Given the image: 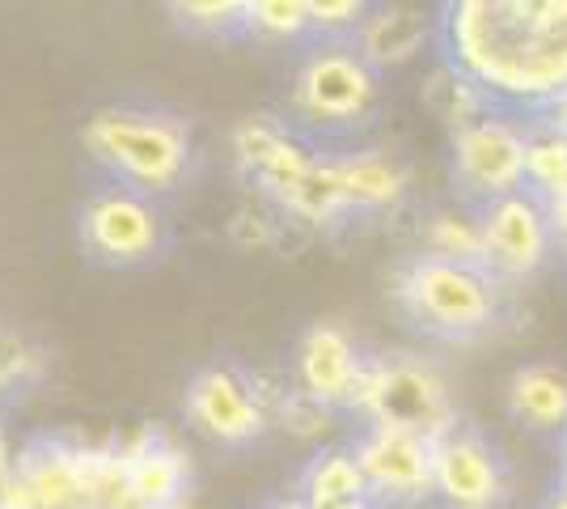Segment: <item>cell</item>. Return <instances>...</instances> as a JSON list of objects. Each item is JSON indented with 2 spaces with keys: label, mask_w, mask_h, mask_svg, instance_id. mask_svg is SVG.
<instances>
[{
  "label": "cell",
  "mask_w": 567,
  "mask_h": 509,
  "mask_svg": "<svg viewBox=\"0 0 567 509\" xmlns=\"http://www.w3.org/2000/svg\"><path fill=\"white\" fill-rule=\"evenodd\" d=\"M445 69L496 115H534L567 94V0H462L436 18Z\"/></svg>",
  "instance_id": "1"
},
{
  "label": "cell",
  "mask_w": 567,
  "mask_h": 509,
  "mask_svg": "<svg viewBox=\"0 0 567 509\" xmlns=\"http://www.w3.org/2000/svg\"><path fill=\"white\" fill-rule=\"evenodd\" d=\"M81 145L94 183L136 192L153 204H169L195 183L199 141L183 111L157 102L102 106L81 128Z\"/></svg>",
  "instance_id": "2"
},
{
  "label": "cell",
  "mask_w": 567,
  "mask_h": 509,
  "mask_svg": "<svg viewBox=\"0 0 567 509\" xmlns=\"http://www.w3.org/2000/svg\"><path fill=\"white\" fill-rule=\"evenodd\" d=\"M381 73L360 55L355 39H309L288 85V111L276 120L322 157H348L364 128L378 123Z\"/></svg>",
  "instance_id": "3"
},
{
  "label": "cell",
  "mask_w": 567,
  "mask_h": 509,
  "mask_svg": "<svg viewBox=\"0 0 567 509\" xmlns=\"http://www.w3.org/2000/svg\"><path fill=\"white\" fill-rule=\"evenodd\" d=\"M76 251L81 259L106 272H141L162 264L174 246L166 204H153L136 192L94 183L76 204Z\"/></svg>",
  "instance_id": "4"
},
{
  "label": "cell",
  "mask_w": 567,
  "mask_h": 509,
  "mask_svg": "<svg viewBox=\"0 0 567 509\" xmlns=\"http://www.w3.org/2000/svg\"><path fill=\"white\" fill-rule=\"evenodd\" d=\"M399 302L411 315V323L424 327L427 336L466 339L492 327L499 281L487 267L420 255L399 276Z\"/></svg>",
  "instance_id": "5"
},
{
  "label": "cell",
  "mask_w": 567,
  "mask_h": 509,
  "mask_svg": "<svg viewBox=\"0 0 567 509\" xmlns=\"http://www.w3.org/2000/svg\"><path fill=\"white\" fill-rule=\"evenodd\" d=\"M352 408H364L373 416V425L406 429V434L424 437L432 446L457 434L450 390L441 383V374L427 362H415V357L364 365V374L355 383Z\"/></svg>",
  "instance_id": "6"
},
{
  "label": "cell",
  "mask_w": 567,
  "mask_h": 509,
  "mask_svg": "<svg viewBox=\"0 0 567 509\" xmlns=\"http://www.w3.org/2000/svg\"><path fill=\"white\" fill-rule=\"evenodd\" d=\"M529 128L513 115H487L462 132H453V183L478 208L504 195L525 192V153Z\"/></svg>",
  "instance_id": "7"
},
{
  "label": "cell",
  "mask_w": 567,
  "mask_h": 509,
  "mask_svg": "<svg viewBox=\"0 0 567 509\" xmlns=\"http://www.w3.org/2000/svg\"><path fill=\"white\" fill-rule=\"evenodd\" d=\"M478 221H483V243H487V272L496 281L499 276H534L555 246L550 204L529 187L478 208Z\"/></svg>",
  "instance_id": "8"
},
{
  "label": "cell",
  "mask_w": 567,
  "mask_h": 509,
  "mask_svg": "<svg viewBox=\"0 0 567 509\" xmlns=\"http://www.w3.org/2000/svg\"><path fill=\"white\" fill-rule=\"evenodd\" d=\"M355 459L369 480V497L411 501L436 488V446L406 429L373 425L369 437L355 446Z\"/></svg>",
  "instance_id": "9"
},
{
  "label": "cell",
  "mask_w": 567,
  "mask_h": 509,
  "mask_svg": "<svg viewBox=\"0 0 567 509\" xmlns=\"http://www.w3.org/2000/svg\"><path fill=\"white\" fill-rule=\"evenodd\" d=\"M187 413L204 434L225 441V446H246V441L262 437V429H267L259 395L234 369L199 374L187 390Z\"/></svg>",
  "instance_id": "10"
},
{
  "label": "cell",
  "mask_w": 567,
  "mask_h": 509,
  "mask_svg": "<svg viewBox=\"0 0 567 509\" xmlns=\"http://www.w3.org/2000/svg\"><path fill=\"white\" fill-rule=\"evenodd\" d=\"M436 492L453 509H492L504 492V471L492 446L474 434L436 441Z\"/></svg>",
  "instance_id": "11"
},
{
  "label": "cell",
  "mask_w": 567,
  "mask_h": 509,
  "mask_svg": "<svg viewBox=\"0 0 567 509\" xmlns=\"http://www.w3.org/2000/svg\"><path fill=\"white\" fill-rule=\"evenodd\" d=\"M297 374H301L306 395L322 399V404L331 408V404H352L355 383H360V374H364V362L355 357L352 339L343 336L339 327H313V332L301 339Z\"/></svg>",
  "instance_id": "12"
},
{
  "label": "cell",
  "mask_w": 567,
  "mask_h": 509,
  "mask_svg": "<svg viewBox=\"0 0 567 509\" xmlns=\"http://www.w3.org/2000/svg\"><path fill=\"white\" fill-rule=\"evenodd\" d=\"M432 34V18L424 9H411V4H381V9H369V18L355 30V48L360 55L385 73V69H399L406 64L415 51L427 43Z\"/></svg>",
  "instance_id": "13"
},
{
  "label": "cell",
  "mask_w": 567,
  "mask_h": 509,
  "mask_svg": "<svg viewBox=\"0 0 567 509\" xmlns=\"http://www.w3.org/2000/svg\"><path fill=\"white\" fill-rule=\"evenodd\" d=\"M508 413L534 434H567V369L525 365L508 383Z\"/></svg>",
  "instance_id": "14"
},
{
  "label": "cell",
  "mask_w": 567,
  "mask_h": 509,
  "mask_svg": "<svg viewBox=\"0 0 567 509\" xmlns=\"http://www.w3.org/2000/svg\"><path fill=\"white\" fill-rule=\"evenodd\" d=\"M339 170V187L348 195V208L352 213H373V208H385L394 204L406 187V170L385 157V153H373V149H360V153H348L334 162Z\"/></svg>",
  "instance_id": "15"
},
{
  "label": "cell",
  "mask_w": 567,
  "mask_h": 509,
  "mask_svg": "<svg viewBox=\"0 0 567 509\" xmlns=\"http://www.w3.org/2000/svg\"><path fill=\"white\" fill-rule=\"evenodd\" d=\"M369 497V480L360 471V459L352 450H331L322 459H313L306 471V506L309 509H331L343 501H360Z\"/></svg>",
  "instance_id": "16"
},
{
  "label": "cell",
  "mask_w": 567,
  "mask_h": 509,
  "mask_svg": "<svg viewBox=\"0 0 567 509\" xmlns=\"http://www.w3.org/2000/svg\"><path fill=\"white\" fill-rule=\"evenodd\" d=\"M525 187L543 195L546 204L567 195V136L559 128L538 120L529 128V153H525Z\"/></svg>",
  "instance_id": "17"
},
{
  "label": "cell",
  "mask_w": 567,
  "mask_h": 509,
  "mask_svg": "<svg viewBox=\"0 0 567 509\" xmlns=\"http://www.w3.org/2000/svg\"><path fill=\"white\" fill-rule=\"evenodd\" d=\"M427 255L453 264L487 267V243L478 213H436L427 221Z\"/></svg>",
  "instance_id": "18"
},
{
  "label": "cell",
  "mask_w": 567,
  "mask_h": 509,
  "mask_svg": "<svg viewBox=\"0 0 567 509\" xmlns=\"http://www.w3.org/2000/svg\"><path fill=\"white\" fill-rule=\"evenodd\" d=\"M250 26L259 34H276V39H297L301 48L313 34V18H309V4L301 0H255L250 4Z\"/></svg>",
  "instance_id": "19"
},
{
  "label": "cell",
  "mask_w": 567,
  "mask_h": 509,
  "mask_svg": "<svg viewBox=\"0 0 567 509\" xmlns=\"http://www.w3.org/2000/svg\"><path fill=\"white\" fill-rule=\"evenodd\" d=\"M169 13H178L187 30L195 34H241V30H255L250 26V4H169Z\"/></svg>",
  "instance_id": "20"
},
{
  "label": "cell",
  "mask_w": 567,
  "mask_h": 509,
  "mask_svg": "<svg viewBox=\"0 0 567 509\" xmlns=\"http://www.w3.org/2000/svg\"><path fill=\"white\" fill-rule=\"evenodd\" d=\"M25 362H30V357L22 353V344L0 332V387L18 383V378H22V369H25Z\"/></svg>",
  "instance_id": "21"
},
{
  "label": "cell",
  "mask_w": 567,
  "mask_h": 509,
  "mask_svg": "<svg viewBox=\"0 0 567 509\" xmlns=\"http://www.w3.org/2000/svg\"><path fill=\"white\" fill-rule=\"evenodd\" d=\"M550 225H555V243H567V195L550 204Z\"/></svg>",
  "instance_id": "22"
},
{
  "label": "cell",
  "mask_w": 567,
  "mask_h": 509,
  "mask_svg": "<svg viewBox=\"0 0 567 509\" xmlns=\"http://www.w3.org/2000/svg\"><path fill=\"white\" fill-rule=\"evenodd\" d=\"M543 120L550 123V128H559V132H564V136H567V94L559 98V102H555V106H550V111H546Z\"/></svg>",
  "instance_id": "23"
},
{
  "label": "cell",
  "mask_w": 567,
  "mask_h": 509,
  "mask_svg": "<svg viewBox=\"0 0 567 509\" xmlns=\"http://www.w3.org/2000/svg\"><path fill=\"white\" fill-rule=\"evenodd\" d=\"M331 509H369V497H360V501H343V506H331Z\"/></svg>",
  "instance_id": "24"
},
{
  "label": "cell",
  "mask_w": 567,
  "mask_h": 509,
  "mask_svg": "<svg viewBox=\"0 0 567 509\" xmlns=\"http://www.w3.org/2000/svg\"><path fill=\"white\" fill-rule=\"evenodd\" d=\"M546 509H567V488H564V492H559V497H555V501H550Z\"/></svg>",
  "instance_id": "25"
}]
</instances>
